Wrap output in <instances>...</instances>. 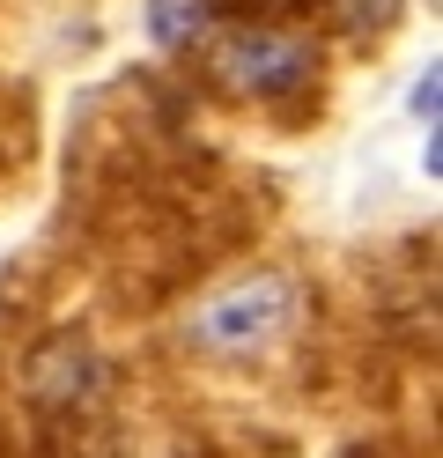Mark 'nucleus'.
<instances>
[{
    "mask_svg": "<svg viewBox=\"0 0 443 458\" xmlns=\"http://www.w3.org/2000/svg\"><path fill=\"white\" fill-rule=\"evenodd\" d=\"M288 310H295V289L281 274H244L236 289H222V296H207L192 318H185V333L200 340L207 355H229V362H244V355H259L266 340H274L281 326H288Z\"/></svg>",
    "mask_w": 443,
    "mask_h": 458,
    "instance_id": "obj_1",
    "label": "nucleus"
},
{
    "mask_svg": "<svg viewBox=\"0 0 443 458\" xmlns=\"http://www.w3.org/2000/svg\"><path fill=\"white\" fill-rule=\"evenodd\" d=\"M207 15H215V0H156L148 30H156V45H185V38H200Z\"/></svg>",
    "mask_w": 443,
    "mask_h": 458,
    "instance_id": "obj_4",
    "label": "nucleus"
},
{
    "mask_svg": "<svg viewBox=\"0 0 443 458\" xmlns=\"http://www.w3.org/2000/svg\"><path fill=\"white\" fill-rule=\"evenodd\" d=\"M97 355L81 348V340H59V348H45L38 362H30V392L45 399V407H81L89 392H97Z\"/></svg>",
    "mask_w": 443,
    "mask_h": 458,
    "instance_id": "obj_3",
    "label": "nucleus"
},
{
    "mask_svg": "<svg viewBox=\"0 0 443 458\" xmlns=\"http://www.w3.org/2000/svg\"><path fill=\"white\" fill-rule=\"evenodd\" d=\"M318 74V45L288 30H236L215 45V81L236 97H288Z\"/></svg>",
    "mask_w": 443,
    "mask_h": 458,
    "instance_id": "obj_2",
    "label": "nucleus"
}]
</instances>
